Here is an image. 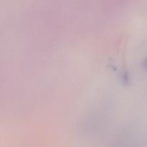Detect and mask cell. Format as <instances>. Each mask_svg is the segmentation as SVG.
Returning a JSON list of instances; mask_svg holds the SVG:
<instances>
[{"label":"cell","instance_id":"cell-1","mask_svg":"<svg viewBox=\"0 0 147 147\" xmlns=\"http://www.w3.org/2000/svg\"><path fill=\"white\" fill-rule=\"evenodd\" d=\"M146 63H147V61H146Z\"/></svg>","mask_w":147,"mask_h":147}]
</instances>
